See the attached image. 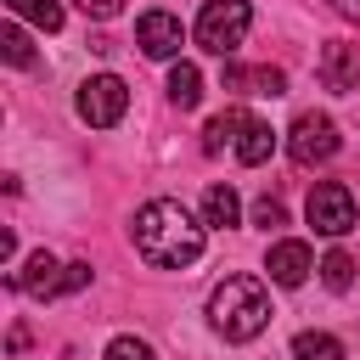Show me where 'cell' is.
Masks as SVG:
<instances>
[{
	"instance_id": "cell-21",
	"label": "cell",
	"mask_w": 360,
	"mask_h": 360,
	"mask_svg": "<svg viewBox=\"0 0 360 360\" xmlns=\"http://www.w3.org/2000/svg\"><path fill=\"white\" fill-rule=\"evenodd\" d=\"M253 225H264V231H276V225H287V208H281L276 197H259V202H253Z\"/></svg>"
},
{
	"instance_id": "cell-23",
	"label": "cell",
	"mask_w": 360,
	"mask_h": 360,
	"mask_svg": "<svg viewBox=\"0 0 360 360\" xmlns=\"http://www.w3.org/2000/svg\"><path fill=\"white\" fill-rule=\"evenodd\" d=\"M79 6H84L90 17H118V11H124V0H79Z\"/></svg>"
},
{
	"instance_id": "cell-6",
	"label": "cell",
	"mask_w": 360,
	"mask_h": 360,
	"mask_svg": "<svg viewBox=\"0 0 360 360\" xmlns=\"http://www.w3.org/2000/svg\"><path fill=\"white\" fill-rule=\"evenodd\" d=\"M338 152V124L326 118V112H304L292 129H287V158L298 163V169H315V163H326Z\"/></svg>"
},
{
	"instance_id": "cell-2",
	"label": "cell",
	"mask_w": 360,
	"mask_h": 360,
	"mask_svg": "<svg viewBox=\"0 0 360 360\" xmlns=\"http://www.w3.org/2000/svg\"><path fill=\"white\" fill-rule=\"evenodd\" d=\"M208 321L225 343H248L270 326V292L259 276H225L208 298Z\"/></svg>"
},
{
	"instance_id": "cell-5",
	"label": "cell",
	"mask_w": 360,
	"mask_h": 360,
	"mask_svg": "<svg viewBox=\"0 0 360 360\" xmlns=\"http://www.w3.org/2000/svg\"><path fill=\"white\" fill-rule=\"evenodd\" d=\"M304 214L321 236H343V231H354V191L343 180H321V186H309Z\"/></svg>"
},
{
	"instance_id": "cell-19",
	"label": "cell",
	"mask_w": 360,
	"mask_h": 360,
	"mask_svg": "<svg viewBox=\"0 0 360 360\" xmlns=\"http://www.w3.org/2000/svg\"><path fill=\"white\" fill-rule=\"evenodd\" d=\"M242 84H253L248 96H281V90H287V73H281V68H253Z\"/></svg>"
},
{
	"instance_id": "cell-10",
	"label": "cell",
	"mask_w": 360,
	"mask_h": 360,
	"mask_svg": "<svg viewBox=\"0 0 360 360\" xmlns=\"http://www.w3.org/2000/svg\"><path fill=\"white\" fill-rule=\"evenodd\" d=\"M264 270H270V281H276V287H298V281L315 270V253H309V242L287 236V242H276V248H270Z\"/></svg>"
},
{
	"instance_id": "cell-15",
	"label": "cell",
	"mask_w": 360,
	"mask_h": 360,
	"mask_svg": "<svg viewBox=\"0 0 360 360\" xmlns=\"http://www.w3.org/2000/svg\"><path fill=\"white\" fill-rule=\"evenodd\" d=\"M292 360H343V343L332 332H298L292 338Z\"/></svg>"
},
{
	"instance_id": "cell-12",
	"label": "cell",
	"mask_w": 360,
	"mask_h": 360,
	"mask_svg": "<svg viewBox=\"0 0 360 360\" xmlns=\"http://www.w3.org/2000/svg\"><path fill=\"white\" fill-rule=\"evenodd\" d=\"M169 101H174L180 112H191V107L202 101V73H197L191 62H174V68H169Z\"/></svg>"
},
{
	"instance_id": "cell-14",
	"label": "cell",
	"mask_w": 360,
	"mask_h": 360,
	"mask_svg": "<svg viewBox=\"0 0 360 360\" xmlns=\"http://www.w3.org/2000/svg\"><path fill=\"white\" fill-rule=\"evenodd\" d=\"M242 124H248V112H242V107H225L219 118H208V129H202V152H225V141H236V135H242Z\"/></svg>"
},
{
	"instance_id": "cell-20",
	"label": "cell",
	"mask_w": 360,
	"mask_h": 360,
	"mask_svg": "<svg viewBox=\"0 0 360 360\" xmlns=\"http://www.w3.org/2000/svg\"><path fill=\"white\" fill-rule=\"evenodd\" d=\"M101 360H158V354H152V343H146V338H112Z\"/></svg>"
},
{
	"instance_id": "cell-9",
	"label": "cell",
	"mask_w": 360,
	"mask_h": 360,
	"mask_svg": "<svg viewBox=\"0 0 360 360\" xmlns=\"http://www.w3.org/2000/svg\"><path fill=\"white\" fill-rule=\"evenodd\" d=\"M62 276H68V264H56V259L39 248V253H34L22 270H11L6 281H11L17 292H28V298H56V292H62Z\"/></svg>"
},
{
	"instance_id": "cell-1",
	"label": "cell",
	"mask_w": 360,
	"mask_h": 360,
	"mask_svg": "<svg viewBox=\"0 0 360 360\" xmlns=\"http://www.w3.org/2000/svg\"><path fill=\"white\" fill-rule=\"evenodd\" d=\"M135 253L152 264V270H186L202 259V225L174 202V197H152L146 208H135Z\"/></svg>"
},
{
	"instance_id": "cell-18",
	"label": "cell",
	"mask_w": 360,
	"mask_h": 360,
	"mask_svg": "<svg viewBox=\"0 0 360 360\" xmlns=\"http://www.w3.org/2000/svg\"><path fill=\"white\" fill-rule=\"evenodd\" d=\"M0 51H6V62H11V68H28V62H34V45H28V34H22L17 22H6V28H0Z\"/></svg>"
},
{
	"instance_id": "cell-3",
	"label": "cell",
	"mask_w": 360,
	"mask_h": 360,
	"mask_svg": "<svg viewBox=\"0 0 360 360\" xmlns=\"http://www.w3.org/2000/svg\"><path fill=\"white\" fill-rule=\"evenodd\" d=\"M248 22H253V6H248V0H208V6L197 11V45L214 51V56H231V51L242 45Z\"/></svg>"
},
{
	"instance_id": "cell-4",
	"label": "cell",
	"mask_w": 360,
	"mask_h": 360,
	"mask_svg": "<svg viewBox=\"0 0 360 360\" xmlns=\"http://www.w3.org/2000/svg\"><path fill=\"white\" fill-rule=\"evenodd\" d=\"M124 112H129V84H124L118 73H96V79L79 84V118H84V124L112 129Z\"/></svg>"
},
{
	"instance_id": "cell-16",
	"label": "cell",
	"mask_w": 360,
	"mask_h": 360,
	"mask_svg": "<svg viewBox=\"0 0 360 360\" xmlns=\"http://www.w3.org/2000/svg\"><path fill=\"white\" fill-rule=\"evenodd\" d=\"M6 6H11V17H28V22L45 28V34L62 28V6H56V0H6Z\"/></svg>"
},
{
	"instance_id": "cell-7",
	"label": "cell",
	"mask_w": 360,
	"mask_h": 360,
	"mask_svg": "<svg viewBox=\"0 0 360 360\" xmlns=\"http://www.w3.org/2000/svg\"><path fill=\"white\" fill-rule=\"evenodd\" d=\"M315 73H321V84H326L332 96L360 90V45H349V39H326V45H321Z\"/></svg>"
},
{
	"instance_id": "cell-8",
	"label": "cell",
	"mask_w": 360,
	"mask_h": 360,
	"mask_svg": "<svg viewBox=\"0 0 360 360\" xmlns=\"http://www.w3.org/2000/svg\"><path fill=\"white\" fill-rule=\"evenodd\" d=\"M180 39H186V28H180V17H169V11H146V17L135 22V45H141L152 62H174V56H180Z\"/></svg>"
},
{
	"instance_id": "cell-11",
	"label": "cell",
	"mask_w": 360,
	"mask_h": 360,
	"mask_svg": "<svg viewBox=\"0 0 360 360\" xmlns=\"http://www.w3.org/2000/svg\"><path fill=\"white\" fill-rule=\"evenodd\" d=\"M270 152H276V129H270L264 118H248L242 135H236V158H242V163H264Z\"/></svg>"
},
{
	"instance_id": "cell-17",
	"label": "cell",
	"mask_w": 360,
	"mask_h": 360,
	"mask_svg": "<svg viewBox=\"0 0 360 360\" xmlns=\"http://www.w3.org/2000/svg\"><path fill=\"white\" fill-rule=\"evenodd\" d=\"M321 281H326L332 292H349V287H354V259H349L343 248H332V253L321 259Z\"/></svg>"
},
{
	"instance_id": "cell-22",
	"label": "cell",
	"mask_w": 360,
	"mask_h": 360,
	"mask_svg": "<svg viewBox=\"0 0 360 360\" xmlns=\"http://www.w3.org/2000/svg\"><path fill=\"white\" fill-rule=\"evenodd\" d=\"M90 281V264H68V276H62V292H79Z\"/></svg>"
},
{
	"instance_id": "cell-13",
	"label": "cell",
	"mask_w": 360,
	"mask_h": 360,
	"mask_svg": "<svg viewBox=\"0 0 360 360\" xmlns=\"http://www.w3.org/2000/svg\"><path fill=\"white\" fill-rule=\"evenodd\" d=\"M202 219H208V225H219V231H225V225H236V219H242L236 191H231V186H208V191H202Z\"/></svg>"
},
{
	"instance_id": "cell-24",
	"label": "cell",
	"mask_w": 360,
	"mask_h": 360,
	"mask_svg": "<svg viewBox=\"0 0 360 360\" xmlns=\"http://www.w3.org/2000/svg\"><path fill=\"white\" fill-rule=\"evenodd\" d=\"M338 11H349V17L360 22V0H338Z\"/></svg>"
}]
</instances>
